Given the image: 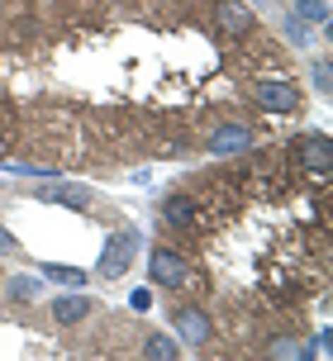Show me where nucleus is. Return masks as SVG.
Returning a JSON list of instances; mask_svg holds the SVG:
<instances>
[{"instance_id":"obj_1","label":"nucleus","mask_w":333,"mask_h":361,"mask_svg":"<svg viewBox=\"0 0 333 361\" xmlns=\"http://www.w3.org/2000/svg\"><path fill=\"white\" fill-rule=\"evenodd\" d=\"M138 252H143V228L138 224H119L105 238V247H100V262H95L91 281H124L129 267L138 262Z\"/></svg>"},{"instance_id":"obj_2","label":"nucleus","mask_w":333,"mask_h":361,"mask_svg":"<svg viewBox=\"0 0 333 361\" xmlns=\"http://www.w3.org/2000/svg\"><path fill=\"white\" fill-rule=\"evenodd\" d=\"M291 166L305 171V176H315V180H324L333 171V138L324 133V128L296 133V138H291Z\"/></svg>"},{"instance_id":"obj_3","label":"nucleus","mask_w":333,"mask_h":361,"mask_svg":"<svg viewBox=\"0 0 333 361\" xmlns=\"http://www.w3.org/2000/svg\"><path fill=\"white\" fill-rule=\"evenodd\" d=\"M258 143V128L248 119H219V124L205 128V152L210 157H248Z\"/></svg>"},{"instance_id":"obj_4","label":"nucleus","mask_w":333,"mask_h":361,"mask_svg":"<svg viewBox=\"0 0 333 361\" xmlns=\"http://www.w3.org/2000/svg\"><path fill=\"white\" fill-rule=\"evenodd\" d=\"M248 90H253V105L267 109V114H300L305 109L300 81H286V76H258Z\"/></svg>"},{"instance_id":"obj_5","label":"nucleus","mask_w":333,"mask_h":361,"mask_svg":"<svg viewBox=\"0 0 333 361\" xmlns=\"http://www.w3.org/2000/svg\"><path fill=\"white\" fill-rule=\"evenodd\" d=\"M148 281L157 290H181L186 281H195V267L171 243H157V247H148Z\"/></svg>"},{"instance_id":"obj_6","label":"nucleus","mask_w":333,"mask_h":361,"mask_svg":"<svg viewBox=\"0 0 333 361\" xmlns=\"http://www.w3.org/2000/svg\"><path fill=\"white\" fill-rule=\"evenodd\" d=\"M171 338L186 352H205V347L214 343V319L200 305H171Z\"/></svg>"},{"instance_id":"obj_7","label":"nucleus","mask_w":333,"mask_h":361,"mask_svg":"<svg viewBox=\"0 0 333 361\" xmlns=\"http://www.w3.org/2000/svg\"><path fill=\"white\" fill-rule=\"evenodd\" d=\"M214 29H219L229 43H243V38L258 34V15H253V5H243V0H214Z\"/></svg>"},{"instance_id":"obj_8","label":"nucleus","mask_w":333,"mask_h":361,"mask_svg":"<svg viewBox=\"0 0 333 361\" xmlns=\"http://www.w3.org/2000/svg\"><path fill=\"white\" fill-rule=\"evenodd\" d=\"M38 204H67V209H95V190L91 185H81V180H67V176H53V180H43L34 190Z\"/></svg>"},{"instance_id":"obj_9","label":"nucleus","mask_w":333,"mask_h":361,"mask_svg":"<svg viewBox=\"0 0 333 361\" xmlns=\"http://www.w3.org/2000/svg\"><path fill=\"white\" fill-rule=\"evenodd\" d=\"M157 219H162L171 233H195V228H200V200L186 195V190H171V195L157 204Z\"/></svg>"},{"instance_id":"obj_10","label":"nucleus","mask_w":333,"mask_h":361,"mask_svg":"<svg viewBox=\"0 0 333 361\" xmlns=\"http://www.w3.org/2000/svg\"><path fill=\"white\" fill-rule=\"evenodd\" d=\"M48 314H53L57 328H76V324H86V319L95 314V300L81 295V290H67V295H57L53 305H48Z\"/></svg>"},{"instance_id":"obj_11","label":"nucleus","mask_w":333,"mask_h":361,"mask_svg":"<svg viewBox=\"0 0 333 361\" xmlns=\"http://www.w3.org/2000/svg\"><path fill=\"white\" fill-rule=\"evenodd\" d=\"M5 300L19 309H29L43 300V276L38 271H19V276H5Z\"/></svg>"},{"instance_id":"obj_12","label":"nucleus","mask_w":333,"mask_h":361,"mask_svg":"<svg viewBox=\"0 0 333 361\" xmlns=\"http://www.w3.org/2000/svg\"><path fill=\"white\" fill-rule=\"evenodd\" d=\"M34 271L43 276V281L62 286V290H86V286H91V271L67 267V262H34Z\"/></svg>"},{"instance_id":"obj_13","label":"nucleus","mask_w":333,"mask_h":361,"mask_svg":"<svg viewBox=\"0 0 333 361\" xmlns=\"http://www.w3.org/2000/svg\"><path fill=\"white\" fill-rule=\"evenodd\" d=\"M262 352L281 357V361H296V357H305V338L300 333H277V338H262Z\"/></svg>"},{"instance_id":"obj_14","label":"nucleus","mask_w":333,"mask_h":361,"mask_svg":"<svg viewBox=\"0 0 333 361\" xmlns=\"http://www.w3.org/2000/svg\"><path fill=\"white\" fill-rule=\"evenodd\" d=\"M143 357H152V361H176V357H181V343H176L171 333H148V338H143Z\"/></svg>"},{"instance_id":"obj_15","label":"nucleus","mask_w":333,"mask_h":361,"mask_svg":"<svg viewBox=\"0 0 333 361\" xmlns=\"http://www.w3.org/2000/svg\"><path fill=\"white\" fill-rule=\"evenodd\" d=\"M291 15L305 19V24H315V29H329V0H291Z\"/></svg>"},{"instance_id":"obj_16","label":"nucleus","mask_w":333,"mask_h":361,"mask_svg":"<svg viewBox=\"0 0 333 361\" xmlns=\"http://www.w3.org/2000/svg\"><path fill=\"white\" fill-rule=\"evenodd\" d=\"M310 90H315V95H329V90H333V62H329V53L310 57Z\"/></svg>"},{"instance_id":"obj_17","label":"nucleus","mask_w":333,"mask_h":361,"mask_svg":"<svg viewBox=\"0 0 333 361\" xmlns=\"http://www.w3.org/2000/svg\"><path fill=\"white\" fill-rule=\"evenodd\" d=\"M281 29H286V43H291V48H300V53H305V48L315 43V24H305V19H296V15L286 19Z\"/></svg>"},{"instance_id":"obj_18","label":"nucleus","mask_w":333,"mask_h":361,"mask_svg":"<svg viewBox=\"0 0 333 361\" xmlns=\"http://www.w3.org/2000/svg\"><path fill=\"white\" fill-rule=\"evenodd\" d=\"M305 357H315V361H324V357H329V328H319L315 338L305 343Z\"/></svg>"},{"instance_id":"obj_19","label":"nucleus","mask_w":333,"mask_h":361,"mask_svg":"<svg viewBox=\"0 0 333 361\" xmlns=\"http://www.w3.org/2000/svg\"><path fill=\"white\" fill-rule=\"evenodd\" d=\"M129 309H133V314H148V309H152V290L138 286V290L129 295Z\"/></svg>"},{"instance_id":"obj_20","label":"nucleus","mask_w":333,"mask_h":361,"mask_svg":"<svg viewBox=\"0 0 333 361\" xmlns=\"http://www.w3.org/2000/svg\"><path fill=\"white\" fill-rule=\"evenodd\" d=\"M0 257H19V243L10 228H0Z\"/></svg>"}]
</instances>
